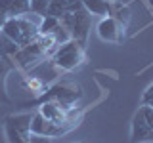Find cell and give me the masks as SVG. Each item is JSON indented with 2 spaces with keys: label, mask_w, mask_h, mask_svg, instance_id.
<instances>
[{
  "label": "cell",
  "mask_w": 153,
  "mask_h": 143,
  "mask_svg": "<svg viewBox=\"0 0 153 143\" xmlns=\"http://www.w3.org/2000/svg\"><path fill=\"white\" fill-rule=\"evenodd\" d=\"M29 12V0H0V31L10 17H17Z\"/></svg>",
  "instance_id": "9c48e42d"
},
{
  "label": "cell",
  "mask_w": 153,
  "mask_h": 143,
  "mask_svg": "<svg viewBox=\"0 0 153 143\" xmlns=\"http://www.w3.org/2000/svg\"><path fill=\"white\" fill-rule=\"evenodd\" d=\"M17 50H19V46L16 44V42H12L2 31H0V52H4V54H8L10 57H13L17 54Z\"/></svg>",
  "instance_id": "2e32d148"
},
{
  "label": "cell",
  "mask_w": 153,
  "mask_h": 143,
  "mask_svg": "<svg viewBox=\"0 0 153 143\" xmlns=\"http://www.w3.org/2000/svg\"><path fill=\"white\" fill-rule=\"evenodd\" d=\"M142 105H146V107H151V109H153V94H143V95H142Z\"/></svg>",
  "instance_id": "d6986e66"
},
{
  "label": "cell",
  "mask_w": 153,
  "mask_h": 143,
  "mask_svg": "<svg viewBox=\"0 0 153 143\" xmlns=\"http://www.w3.org/2000/svg\"><path fill=\"white\" fill-rule=\"evenodd\" d=\"M2 32L12 42H16L19 48H23V46L31 44L38 36V25L33 23L31 19H27V17L17 15V17H10L8 21L4 23Z\"/></svg>",
  "instance_id": "3957f363"
},
{
  "label": "cell",
  "mask_w": 153,
  "mask_h": 143,
  "mask_svg": "<svg viewBox=\"0 0 153 143\" xmlns=\"http://www.w3.org/2000/svg\"><path fill=\"white\" fill-rule=\"evenodd\" d=\"M86 59L84 54V44H80L75 38H69L67 42L59 44V48L54 52L52 63L61 71H73L76 67H80Z\"/></svg>",
  "instance_id": "7a4b0ae2"
},
{
  "label": "cell",
  "mask_w": 153,
  "mask_h": 143,
  "mask_svg": "<svg viewBox=\"0 0 153 143\" xmlns=\"http://www.w3.org/2000/svg\"><path fill=\"white\" fill-rule=\"evenodd\" d=\"M69 12H71L69 0H50L46 15H52V17H56V19H59V21H61V17L67 15Z\"/></svg>",
  "instance_id": "5bb4252c"
},
{
  "label": "cell",
  "mask_w": 153,
  "mask_h": 143,
  "mask_svg": "<svg viewBox=\"0 0 153 143\" xmlns=\"http://www.w3.org/2000/svg\"><path fill=\"white\" fill-rule=\"evenodd\" d=\"M31 120L33 113L10 114L4 120V130L10 143H31Z\"/></svg>",
  "instance_id": "5b68a950"
},
{
  "label": "cell",
  "mask_w": 153,
  "mask_h": 143,
  "mask_svg": "<svg viewBox=\"0 0 153 143\" xmlns=\"http://www.w3.org/2000/svg\"><path fill=\"white\" fill-rule=\"evenodd\" d=\"M82 2L84 10L90 13V15H109V10H111V6H109L107 0H80Z\"/></svg>",
  "instance_id": "4fadbf2b"
},
{
  "label": "cell",
  "mask_w": 153,
  "mask_h": 143,
  "mask_svg": "<svg viewBox=\"0 0 153 143\" xmlns=\"http://www.w3.org/2000/svg\"><path fill=\"white\" fill-rule=\"evenodd\" d=\"M69 130L67 124H56L52 120H46L40 113H35L33 114V120H31V133L35 136H44V137H56L59 133H63Z\"/></svg>",
  "instance_id": "52a82bcc"
},
{
  "label": "cell",
  "mask_w": 153,
  "mask_h": 143,
  "mask_svg": "<svg viewBox=\"0 0 153 143\" xmlns=\"http://www.w3.org/2000/svg\"><path fill=\"white\" fill-rule=\"evenodd\" d=\"M61 25L59 19L52 17V15H44L42 17V23L38 25V35H54L56 29Z\"/></svg>",
  "instance_id": "9a60e30c"
},
{
  "label": "cell",
  "mask_w": 153,
  "mask_h": 143,
  "mask_svg": "<svg viewBox=\"0 0 153 143\" xmlns=\"http://www.w3.org/2000/svg\"><path fill=\"white\" fill-rule=\"evenodd\" d=\"M48 4H50V0H29V12L44 17L48 12Z\"/></svg>",
  "instance_id": "e0dca14e"
},
{
  "label": "cell",
  "mask_w": 153,
  "mask_h": 143,
  "mask_svg": "<svg viewBox=\"0 0 153 143\" xmlns=\"http://www.w3.org/2000/svg\"><path fill=\"white\" fill-rule=\"evenodd\" d=\"M38 113H40L46 120H52L56 124H67L69 122L65 107H61V105L56 103V101H42L40 107H38Z\"/></svg>",
  "instance_id": "30bf717a"
},
{
  "label": "cell",
  "mask_w": 153,
  "mask_h": 143,
  "mask_svg": "<svg viewBox=\"0 0 153 143\" xmlns=\"http://www.w3.org/2000/svg\"><path fill=\"white\" fill-rule=\"evenodd\" d=\"M146 94H153V84H151V86H149V88H147V90H146Z\"/></svg>",
  "instance_id": "44dd1931"
},
{
  "label": "cell",
  "mask_w": 153,
  "mask_h": 143,
  "mask_svg": "<svg viewBox=\"0 0 153 143\" xmlns=\"http://www.w3.org/2000/svg\"><path fill=\"white\" fill-rule=\"evenodd\" d=\"M80 97H82V88H80V86L71 84V82H63V84L54 86L48 94L42 95L40 103L42 101H56V103H59L61 107L69 109L71 105H73L76 99H80Z\"/></svg>",
  "instance_id": "8992f818"
},
{
  "label": "cell",
  "mask_w": 153,
  "mask_h": 143,
  "mask_svg": "<svg viewBox=\"0 0 153 143\" xmlns=\"http://www.w3.org/2000/svg\"><path fill=\"white\" fill-rule=\"evenodd\" d=\"M132 141H153V130L149 128V124L146 122L142 111L138 109V113L134 114V120H132Z\"/></svg>",
  "instance_id": "8fae6325"
},
{
  "label": "cell",
  "mask_w": 153,
  "mask_h": 143,
  "mask_svg": "<svg viewBox=\"0 0 153 143\" xmlns=\"http://www.w3.org/2000/svg\"><path fill=\"white\" fill-rule=\"evenodd\" d=\"M31 143H52V137H44V136H31Z\"/></svg>",
  "instance_id": "ffe728a7"
},
{
  "label": "cell",
  "mask_w": 153,
  "mask_h": 143,
  "mask_svg": "<svg viewBox=\"0 0 153 143\" xmlns=\"http://www.w3.org/2000/svg\"><path fill=\"white\" fill-rule=\"evenodd\" d=\"M98 35L105 42H121L124 31L117 17H103L98 23Z\"/></svg>",
  "instance_id": "ba28073f"
},
{
  "label": "cell",
  "mask_w": 153,
  "mask_h": 143,
  "mask_svg": "<svg viewBox=\"0 0 153 143\" xmlns=\"http://www.w3.org/2000/svg\"><path fill=\"white\" fill-rule=\"evenodd\" d=\"M140 111H142V114H143V118H146V122L149 124V128L153 130V109H151V107H146V105H142Z\"/></svg>",
  "instance_id": "ac0fdd59"
},
{
  "label": "cell",
  "mask_w": 153,
  "mask_h": 143,
  "mask_svg": "<svg viewBox=\"0 0 153 143\" xmlns=\"http://www.w3.org/2000/svg\"><path fill=\"white\" fill-rule=\"evenodd\" d=\"M57 44L56 38L52 35H38L31 44L23 46L17 50V54L13 55V59L17 61L21 67H31L36 61H42L44 57L54 50V46Z\"/></svg>",
  "instance_id": "6da1fadb"
},
{
  "label": "cell",
  "mask_w": 153,
  "mask_h": 143,
  "mask_svg": "<svg viewBox=\"0 0 153 143\" xmlns=\"http://www.w3.org/2000/svg\"><path fill=\"white\" fill-rule=\"evenodd\" d=\"M13 57H10L8 54L0 52V101H8V95H6V76L8 73L16 67L13 63Z\"/></svg>",
  "instance_id": "7c38bea8"
},
{
  "label": "cell",
  "mask_w": 153,
  "mask_h": 143,
  "mask_svg": "<svg viewBox=\"0 0 153 143\" xmlns=\"http://www.w3.org/2000/svg\"><path fill=\"white\" fill-rule=\"evenodd\" d=\"M61 25L67 29V32L71 35V38L79 40L80 44H86L90 27H92V15L84 10L82 4H79V6L73 8L67 15L61 17Z\"/></svg>",
  "instance_id": "277c9868"
}]
</instances>
